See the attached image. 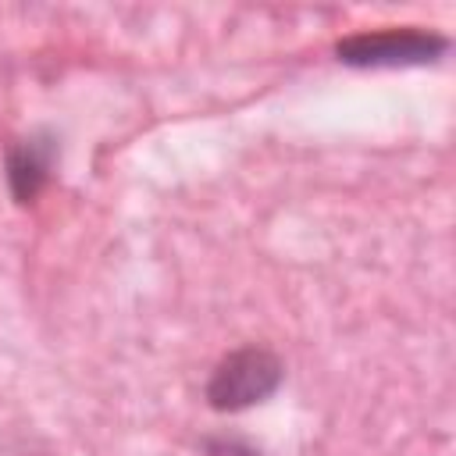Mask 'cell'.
Wrapping results in <instances>:
<instances>
[{"label":"cell","instance_id":"cell-1","mask_svg":"<svg viewBox=\"0 0 456 456\" xmlns=\"http://www.w3.org/2000/svg\"><path fill=\"white\" fill-rule=\"evenodd\" d=\"M452 39L424 25H385L360 28L335 43V61L356 71H392V68H428L449 53Z\"/></svg>","mask_w":456,"mask_h":456},{"label":"cell","instance_id":"cell-2","mask_svg":"<svg viewBox=\"0 0 456 456\" xmlns=\"http://www.w3.org/2000/svg\"><path fill=\"white\" fill-rule=\"evenodd\" d=\"M285 381V360L267 346H239L224 353L207 385L203 399L214 413H242L267 403Z\"/></svg>","mask_w":456,"mask_h":456},{"label":"cell","instance_id":"cell-3","mask_svg":"<svg viewBox=\"0 0 456 456\" xmlns=\"http://www.w3.org/2000/svg\"><path fill=\"white\" fill-rule=\"evenodd\" d=\"M57 160H61V139L46 125L28 128L25 135L11 139L4 146V182H7L11 200L18 207H32L50 189Z\"/></svg>","mask_w":456,"mask_h":456}]
</instances>
